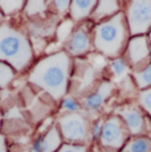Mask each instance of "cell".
I'll list each match as a JSON object with an SVG mask.
<instances>
[{"instance_id": "1", "label": "cell", "mask_w": 151, "mask_h": 152, "mask_svg": "<svg viewBox=\"0 0 151 152\" xmlns=\"http://www.w3.org/2000/svg\"><path fill=\"white\" fill-rule=\"evenodd\" d=\"M70 60L65 52H57L43 58L31 72L29 81L44 89L54 99H60L66 93Z\"/></svg>"}, {"instance_id": "2", "label": "cell", "mask_w": 151, "mask_h": 152, "mask_svg": "<svg viewBox=\"0 0 151 152\" xmlns=\"http://www.w3.org/2000/svg\"><path fill=\"white\" fill-rule=\"evenodd\" d=\"M33 58L29 40L25 34L4 23L0 25V62L5 61L15 70H24Z\"/></svg>"}, {"instance_id": "3", "label": "cell", "mask_w": 151, "mask_h": 152, "mask_svg": "<svg viewBox=\"0 0 151 152\" xmlns=\"http://www.w3.org/2000/svg\"><path fill=\"white\" fill-rule=\"evenodd\" d=\"M126 31L122 13L114 15L107 21L98 24L94 29V45L97 50L109 57H117L123 48L127 36Z\"/></svg>"}, {"instance_id": "4", "label": "cell", "mask_w": 151, "mask_h": 152, "mask_svg": "<svg viewBox=\"0 0 151 152\" xmlns=\"http://www.w3.org/2000/svg\"><path fill=\"white\" fill-rule=\"evenodd\" d=\"M127 23L130 33L143 34L151 27V1L149 0H136L127 4Z\"/></svg>"}, {"instance_id": "5", "label": "cell", "mask_w": 151, "mask_h": 152, "mask_svg": "<svg viewBox=\"0 0 151 152\" xmlns=\"http://www.w3.org/2000/svg\"><path fill=\"white\" fill-rule=\"evenodd\" d=\"M60 130L69 142H84L88 136V122L80 114H68L60 119Z\"/></svg>"}, {"instance_id": "6", "label": "cell", "mask_w": 151, "mask_h": 152, "mask_svg": "<svg viewBox=\"0 0 151 152\" xmlns=\"http://www.w3.org/2000/svg\"><path fill=\"white\" fill-rule=\"evenodd\" d=\"M127 130L123 122L118 116L109 118L102 126L101 132V143L105 147L110 148H119L126 140Z\"/></svg>"}, {"instance_id": "7", "label": "cell", "mask_w": 151, "mask_h": 152, "mask_svg": "<svg viewBox=\"0 0 151 152\" xmlns=\"http://www.w3.org/2000/svg\"><path fill=\"white\" fill-rule=\"evenodd\" d=\"M150 54V46L147 39L143 36H136L130 40L127 46V58L133 65L143 62Z\"/></svg>"}, {"instance_id": "8", "label": "cell", "mask_w": 151, "mask_h": 152, "mask_svg": "<svg viewBox=\"0 0 151 152\" xmlns=\"http://www.w3.org/2000/svg\"><path fill=\"white\" fill-rule=\"evenodd\" d=\"M118 114L122 116L125 124H126L127 130L131 134H141L144 130V119L142 113L138 109L133 106H127L125 109H121L118 111Z\"/></svg>"}, {"instance_id": "9", "label": "cell", "mask_w": 151, "mask_h": 152, "mask_svg": "<svg viewBox=\"0 0 151 152\" xmlns=\"http://www.w3.org/2000/svg\"><path fill=\"white\" fill-rule=\"evenodd\" d=\"M66 49H68V53L73 56L86 53L90 49V39H89L88 32L85 29H78L74 33H72L68 45H66Z\"/></svg>"}, {"instance_id": "10", "label": "cell", "mask_w": 151, "mask_h": 152, "mask_svg": "<svg viewBox=\"0 0 151 152\" xmlns=\"http://www.w3.org/2000/svg\"><path fill=\"white\" fill-rule=\"evenodd\" d=\"M113 85L110 82H103L101 83V86L98 87V90L95 93H93L92 95H89L88 98L84 99V104L86 109L89 110H97L103 104V102L110 97V94L113 93Z\"/></svg>"}, {"instance_id": "11", "label": "cell", "mask_w": 151, "mask_h": 152, "mask_svg": "<svg viewBox=\"0 0 151 152\" xmlns=\"http://www.w3.org/2000/svg\"><path fill=\"white\" fill-rule=\"evenodd\" d=\"M29 32L37 37H48L54 33L56 31V19L54 17H45V19L32 20L28 24Z\"/></svg>"}, {"instance_id": "12", "label": "cell", "mask_w": 151, "mask_h": 152, "mask_svg": "<svg viewBox=\"0 0 151 152\" xmlns=\"http://www.w3.org/2000/svg\"><path fill=\"white\" fill-rule=\"evenodd\" d=\"M95 7H97V1H93V0H76L70 3L69 11H70L72 19L80 21L86 16H89Z\"/></svg>"}, {"instance_id": "13", "label": "cell", "mask_w": 151, "mask_h": 152, "mask_svg": "<svg viewBox=\"0 0 151 152\" xmlns=\"http://www.w3.org/2000/svg\"><path fill=\"white\" fill-rule=\"evenodd\" d=\"M41 152H54L61 145V136L57 128L52 127L44 136L37 139Z\"/></svg>"}, {"instance_id": "14", "label": "cell", "mask_w": 151, "mask_h": 152, "mask_svg": "<svg viewBox=\"0 0 151 152\" xmlns=\"http://www.w3.org/2000/svg\"><path fill=\"white\" fill-rule=\"evenodd\" d=\"M118 10H119L118 1H114V0H103V1L97 3V7L93 11V13H94L95 19H103V17L115 13Z\"/></svg>"}, {"instance_id": "15", "label": "cell", "mask_w": 151, "mask_h": 152, "mask_svg": "<svg viewBox=\"0 0 151 152\" xmlns=\"http://www.w3.org/2000/svg\"><path fill=\"white\" fill-rule=\"evenodd\" d=\"M151 140L147 136H141L130 140L127 145L123 148V152H150Z\"/></svg>"}, {"instance_id": "16", "label": "cell", "mask_w": 151, "mask_h": 152, "mask_svg": "<svg viewBox=\"0 0 151 152\" xmlns=\"http://www.w3.org/2000/svg\"><path fill=\"white\" fill-rule=\"evenodd\" d=\"M134 77H135L136 85L141 89H149V87H151V64L144 66L139 72H136Z\"/></svg>"}, {"instance_id": "17", "label": "cell", "mask_w": 151, "mask_h": 152, "mask_svg": "<svg viewBox=\"0 0 151 152\" xmlns=\"http://www.w3.org/2000/svg\"><path fill=\"white\" fill-rule=\"evenodd\" d=\"M73 27H74V23L72 21V20H64L59 27H57L56 36H57L59 42H64L68 39H70L72 32H73Z\"/></svg>"}, {"instance_id": "18", "label": "cell", "mask_w": 151, "mask_h": 152, "mask_svg": "<svg viewBox=\"0 0 151 152\" xmlns=\"http://www.w3.org/2000/svg\"><path fill=\"white\" fill-rule=\"evenodd\" d=\"M15 77V69L5 62H0V87H7Z\"/></svg>"}, {"instance_id": "19", "label": "cell", "mask_w": 151, "mask_h": 152, "mask_svg": "<svg viewBox=\"0 0 151 152\" xmlns=\"http://www.w3.org/2000/svg\"><path fill=\"white\" fill-rule=\"evenodd\" d=\"M25 7V12H27L28 16H39L43 12H45L46 10V3L45 1H37V0H33V1H28Z\"/></svg>"}, {"instance_id": "20", "label": "cell", "mask_w": 151, "mask_h": 152, "mask_svg": "<svg viewBox=\"0 0 151 152\" xmlns=\"http://www.w3.org/2000/svg\"><path fill=\"white\" fill-rule=\"evenodd\" d=\"M24 1H20V0H12V1H0V12H4L7 15L15 13L17 11H20L24 7Z\"/></svg>"}, {"instance_id": "21", "label": "cell", "mask_w": 151, "mask_h": 152, "mask_svg": "<svg viewBox=\"0 0 151 152\" xmlns=\"http://www.w3.org/2000/svg\"><path fill=\"white\" fill-rule=\"evenodd\" d=\"M111 72L114 73L115 75H123L125 73L127 72V64L123 58H115L111 62Z\"/></svg>"}, {"instance_id": "22", "label": "cell", "mask_w": 151, "mask_h": 152, "mask_svg": "<svg viewBox=\"0 0 151 152\" xmlns=\"http://www.w3.org/2000/svg\"><path fill=\"white\" fill-rule=\"evenodd\" d=\"M139 102H141L142 107L151 115V87L146 89L139 94Z\"/></svg>"}, {"instance_id": "23", "label": "cell", "mask_w": 151, "mask_h": 152, "mask_svg": "<svg viewBox=\"0 0 151 152\" xmlns=\"http://www.w3.org/2000/svg\"><path fill=\"white\" fill-rule=\"evenodd\" d=\"M61 104H62V109L69 111L70 114H76L78 110H80V104H78L77 102H76V99L72 98V97H65L62 99V102H61Z\"/></svg>"}, {"instance_id": "24", "label": "cell", "mask_w": 151, "mask_h": 152, "mask_svg": "<svg viewBox=\"0 0 151 152\" xmlns=\"http://www.w3.org/2000/svg\"><path fill=\"white\" fill-rule=\"evenodd\" d=\"M52 5L56 8V11L59 13H65V12H68L69 8H70V1H68V0H62V1H53L52 3Z\"/></svg>"}, {"instance_id": "25", "label": "cell", "mask_w": 151, "mask_h": 152, "mask_svg": "<svg viewBox=\"0 0 151 152\" xmlns=\"http://www.w3.org/2000/svg\"><path fill=\"white\" fill-rule=\"evenodd\" d=\"M59 152H86V147H84V145L66 144V145H64V147H61Z\"/></svg>"}, {"instance_id": "26", "label": "cell", "mask_w": 151, "mask_h": 152, "mask_svg": "<svg viewBox=\"0 0 151 152\" xmlns=\"http://www.w3.org/2000/svg\"><path fill=\"white\" fill-rule=\"evenodd\" d=\"M102 126H103V123L102 122H100V121L94 123V127H93V131H92V135L94 136V138L101 136V132H102Z\"/></svg>"}, {"instance_id": "27", "label": "cell", "mask_w": 151, "mask_h": 152, "mask_svg": "<svg viewBox=\"0 0 151 152\" xmlns=\"http://www.w3.org/2000/svg\"><path fill=\"white\" fill-rule=\"evenodd\" d=\"M0 152H7V145H5V139L3 135H0Z\"/></svg>"}, {"instance_id": "28", "label": "cell", "mask_w": 151, "mask_h": 152, "mask_svg": "<svg viewBox=\"0 0 151 152\" xmlns=\"http://www.w3.org/2000/svg\"><path fill=\"white\" fill-rule=\"evenodd\" d=\"M29 152H41V150H40V145H39V142H37V140L33 143V145L31 147Z\"/></svg>"}, {"instance_id": "29", "label": "cell", "mask_w": 151, "mask_h": 152, "mask_svg": "<svg viewBox=\"0 0 151 152\" xmlns=\"http://www.w3.org/2000/svg\"><path fill=\"white\" fill-rule=\"evenodd\" d=\"M1 19H3V15H1V12H0V21H1Z\"/></svg>"}, {"instance_id": "30", "label": "cell", "mask_w": 151, "mask_h": 152, "mask_svg": "<svg viewBox=\"0 0 151 152\" xmlns=\"http://www.w3.org/2000/svg\"><path fill=\"white\" fill-rule=\"evenodd\" d=\"M150 42H151V33H150Z\"/></svg>"}, {"instance_id": "31", "label": "cell", "mask_w": 151, "mask_h": 152, "mask_svg": "<svg viewBox=\"0 0 151 152\" xmlns=\"http://www.w3.org/2000/svg\"><path fill=\"white\" fill-rule=\"evenodd\" d=\"M0 118H1V116H0Z\"/></svg>"}]
</instances>
